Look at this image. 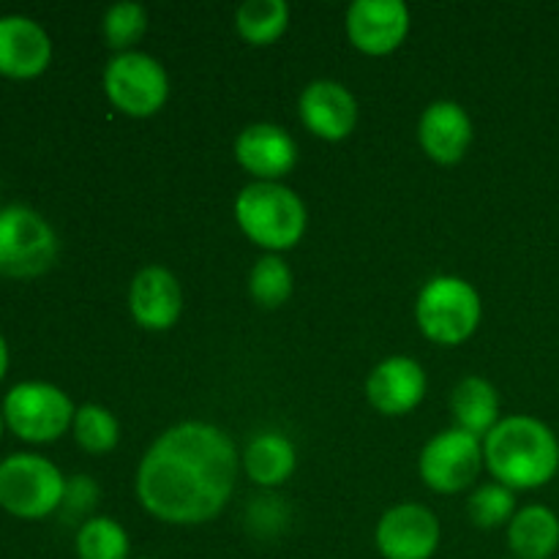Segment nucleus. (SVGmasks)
<instances>
[{
	"label": "nucleus",
	"instance_id": "1",
	"mask_svg": "<svg viewBox=\"0 0 559 559\" xmlns=\"http://www.w3.org/2000/svg\"><path fill=\"white\" fill-rule=\"evenodd\" d=\"M238 451L227 431L186 420L164 431L136 467V500L164 524H205L227 508L238 480Z\"/></svg>",
	"mask_w": 559,
	"mask_h": 559
},
{
	"label": "nucleus",
	"instance_id": "2",
	"mask_svg": "<svg viewBox=\"0 0 559 559\" xmlns=\"http://www.w3.org/2000/svg\"><path fill=\"white\" fill-rule=\"evenodd\" d=\"M484 462L511 491L544 489L559 473V440L533 415H508L484 437Z\"/></svg>",
	"mask_w": 559,
	"mask_h": 559
},
{
	"label": "nucleus",
	"instance_id": "3",
	"mask_svg": "<svg viewBox=\"0 0 559 559\" xmlns=\"http://www.w3.org/2000/svg\"><path fill=\"white\" fill-rule=\"evenodd\" d=\"M235 222L240 233L271 254L295 249L309 227L304 200L284 183L254 180L235 200Z\"/></svg>",
	"mask_w": 559,
	"mask_h": 559
},
{
	"label": "nucleus",
	"instance_id": "4",
	"mask_svg": "<svg viewBox=\"0 0 559 559\" xmlns=\"http://www.w3.org/2000/svg\"><path fill=\"white\" fill-rule=\"evenodd\" d=\"M484 317L478 289L459 276H435L415 300V320L429 342L456 347L475 336Z\"/></svg>",
	"mask_w": 559,
	"mask_h": 559
},
{
	"label": "nucleus",
	"instance_id": "5",
	"mask_svg": "<svg viewBox=\"0 0 559 559\" xmlns=\"http://www.w3.org/2000/svg\"><path fill=\"white\" fill-rule=\"evenodd\" d=\"M66 478L49 459L38 453H11L0 462V508L16 519L52 516L60 511Z\"/></svg>",
	"mask_w": 559,
	"mask_h": 559
},
{
	"label": "nucleus",
	"instance_id": "6",
	"mask_svg": "<svg viewBox=\"0 0 559 559\" xmlns=\"http://www.w3.org/2000/svg\"><path fill=\"white\" fill-rule=\"evenodd\" d=\"M0 409H3L5 426L31 445H49L60 440L71 429L76 413L69 393L44 380L16 382L5 393Z\"/></svg>",
	"mask_w": 559,
	"mask_h": 559
},
{
	"label": "nucleus",
	"instance_id": "7",
	"mask_svg": "<svg viewBox=\"0 0 559 559\" xmlns=\"http://www.w3.org/2000/svg\"><path fill=\"white\" fill-rule=\"evenodd\" d=\"M58 235L41 213L27 205L0 207V276H44L58 260Z\"/></svg>",
	"mask_w": 559,
	"mask_h": 559
},
{
	"label": "nucleus",
	"instance_id": "8",
	"mask_svg": "<svg viewBox=\"0 0 559 559\" xmlns=\"http://www.w3.org/2000/svg\"><path fill=\"white\" fill-rule=\"evenodd\" d=\"M104 93L118 112L151 118L167 104V69L147 52H120L104 69Z\"/></svg>",
	"mask_w": 559,
	"mask_h": 559
},
{
	"label": "nucleus",
	"instance_id": "9",
	"mask_svg": "<svg viewBox=\"0 0 559 559\" xmlns=\"http://www.w3.org/2000/svg\"><path fill=\"white\" fill-rule=\"evenodd\" d=\"M484 467V440L456 426L431 437L418 459L420 480L437 495H459L469 489Z\"/></svg>",
	"mask_w": 559,
	"mask_h": 559
},
{
	"label": "nucleus",
	"instance_id": "10",
	"mask_svg": "<svg viewBox=\"0 0 559 559\" xmlns=\"http://www.w3.org/2000/svg\"><path fill=\"white\" fill-rule=\"evenodd\" d=\"M440 519L418 502H402L377 522V549L382 559H431L440 549Z\"/></svg>",
	"mask_w": 559,
	"mask_h": 559
},
{
	"label": "nucleus",
	"instance_id": "11",
	"mask_svg": "<svg viewBox=\"0 0 559 559\" xmlns=\"http://www.w3.org/2000/svg\"><path fill=\"white\" fill-rule=\"evenodd\" d=\"M409 9L402 0H355L347 9V38L369 58L396 52L409 33Z\"/></svg>",
	"mask_w": 559,
	"mask_h": 559
},
{
	"label": "nucleus",
	"instance_id": "12",
	"mask_svg": "<svg viewBox=\"0 0 559 559\" xmlns=\"http://www.w3.org/2000/svg\"><path fill=\"white\" fill-rule=\"evenodd\" d=\"M52 63V38L25 14L0 16V74L9 80L41 76Z\"/></svg>",
	"mask_w": 559,
	"mask_h": 559
},
{
	"label": "nucleus",
	"instance_id": "13",
	"mask_svg": "<svg viewBox=\"0 0 559 559\" xmlns=\"http://www.w3.org/2000/svg\"><path fill=\"white\" fill-rule=\"evenodd\" d=\"M306 129L325 142H342L358 126V102L336 80H314L304 87L298 102Z\"/></svg>",
	"mask_w": 559,
	"mask_h": 559
},
{
	"label": "nucleus",
	"instance_id": "14",
	"mask_svg": "<svg viewBox=\"0 0 559 559\" xmlns=\"http://www.w3.org/2000/svg\"><path fill=\"white\" fill-rule=\"evenodd\" d=\"M235 158L254 180L282 183L298 164V145L282 126L251 123L235 140Z\"/></svg>",
	"mask_w": 559,
	"mask_h": 559
},
{
	"label": "nucleus",
	"instance_id": "15",
	"mask_svg": "<svg viewBox=\"0 0 559 559\" xmlns=\"http://www.w3.org/2000/svg\"><path fill=\"white\" fill-rule=\"evenodd\" d=\"M426 371L407 355H391L371 369L366 380V399L380 415H407L424 402Z\"/></svg>",
	"mask_w": 559,
	"mask_h": 559
},
{
	"label": "nucleus",
	"instance_id": "16",
	"mask_svg": "<svg viewBox=\"0 0 559 559\" xmlns=\"http://www.w3.org/2000/svg\"><path fill=\"white\" fill-rule=\"evenodd\" d=\"M129 311L145 331H169L183 311V289L175 273L162 265L142 267L129 287Z\"/></svg>",
	"mask_w": 559,
	"mask_h": 559
},
{
	"label": "nucleus",
	"instance_id": "17",
	"mask_svg": "<svg viewBox=\"0 0 559 559\" xmlns=\"http://www.w3.org/2000/svg\"><path fill=\"white\" fill-rule=\"evenodd\" d=\"M473 120L462 104L442 98V102H431L420 115V147L431 162L442 164V167L462 162L473 145Z\"/></svg>",
	"mask_w": 559,
	"mask_h": 559
},
{
	"label": "nucleus",
	"instance_id": "18",
	"mask_svg": "<svg viewBox=\"0 0 559 559\" xmlns=\"http://www.w3.org/2000/svg\"><path fill=\"white\" fill-rule=\"evenodd\" d=\"M513 559H555L559 551V516L546 506H524L508 524Z\"/></svg>",
	"mask_w": 559,
	"mask_h": 559
},
{
	"label": "nucleus",
	"instance_id": "19",
	"mask_svg": "<svg viewBox=\"0 0 559 559\" xmlns=\"http://www.w3.org/2000/svg\"><path fill=\"white\" fill-rule=\"evenodd\" d=\"M240 464H243L251 484L262 486V489H276L293 478L295 467H298V453L284 435L262 431L246 445Z\"/></svg>",
	"mask_w": 559,
	"mask_h": 559
},
{
	"label": "nucleus",
	"instance_id": "20",
	"mask_svg": "<svg viewBox=\"0 0 559 559\" xmlns=\"http://www.w3.org/2000/svg\"><path fill=\"white\" fill-rule=\"evenodd\" d=\"M451 415L456 429L484 440L500 424V393L484 377H464L451 393Z\"/></svg>",
	"mask_w": 559,
	"mask_h": 559
},
{
	"label": "nucleus",
	"instance_id": "21",
	"mask_svg": "<svg viewBox=\"0 0 559 559\" xmlns=\"http://www.w3.org/2000/svg\"><path fill=\"white\" fill-rule=\"evenodd\" d=\"M289 27V5L284 0H246L235 11V31L251 47L278 41Z\"/></svg>",
	"mask_w": 559,
	"mask_h": 559
},
{
	"label": "nucleus",
	"instance_id": "22",
	"mask_svg": "<svg viewBox=\"0 0 559 559\" xmlns=\"http://www.w3.org/2000/svg\"><path fill=\"white\" fill-rule=\"evenodd\" d=\"M80 559H129L131 540L123 524L109 516H91L80 524L74 538Z\"/></svg>",
	"mask_w": 559,
	"mask_h": 559
},
{
	"label": "nucleus",
	"instance_id": "23",
	"mask_svg": "<svg viewBox=\"0 0 559 559\" xmlns=\"http://www.w3.org/2000/svg\"><path fill=\"white\" fill-rule=\"evenodd\" d=\"M295 278L287 262L278 254H265L254 262L249 273V295L260 309H282L293 298Z\"/></svg>",
	"mask_w": 559,
	"mask_h": 559
},
{
	"label": "nucleus",
	"instance_id": "24",
	"mask_svg": "<svg viewBox=\"0 0 559 559\" xmlns=\"http://www.w3.org/2000/svg\"><path fill=\"white\" fill-rule=\"evenodd\" d=\"M71 431H74L76 445L85 453H93V456L115 451L120 440L118 418L107 407H102V404H82V407H76Z\"/></svg>",
	"mask_w": 559,
	"mask_h": 559
},
{
	"label": "nucleus",
	"instance_id": "25",
	"mask_svg": "<svg viewBox=\"0 0 559 559\" xmlns=\"http://www.w3.org/2000/svg\"><path fill=\"white\" fill-rule=\"evenodd\" d=\"M516 491H511L502 484H484L473 491L467 500V516L475 527L497 530L508 527L511 519L516 516Z\"/></svg>",
	"mask_w": 559,
	"mask_h": 559
},
{
	"label": "nucleus",
	"instance_id": "26",
	"mask_svg": "<svg viewBox=\"0 0 559 559\" xmlns=\"http://www.w3.org/2000/svg\"><path fill=\"white\" fill-rule=\"evenodd\" d=\"M147 11L140 3H115L112 9H107L102 20V33L104 41L115 52H134L136 44L145 38L147 33Z\"/></svg>",
	"mask_w": 559,
	"mask_h": 559
},
{
	"label": "nucleus",
	"instance_id": "27",
	"mask_svg": "<svg viewBox=\"0 0 559 559\" xmlns=\"http://www.w3.org/2000/svg\"><path fill=\"white\" fill-rule=\"evenodd\" d=\"M96 506H98V486L91 475H74V478H66V495H63V506H60V511H63L66 516H87Z\"/></svg>",
	"mask_w": 559,
	"mask_h": 559
},
{
	"label": "nucleus",
	"instance_id": "28",
	"mask_svg": "<svg viewBox=\"0 0 559 559\" xmlns=\"http://www.w3.org/2000/svg\"><path fill=\"white\" fill-rule=\"evenodd\" d=\"M9 342H5V336L0 333V380L5 377V371H9Z\"/></svg>",
	"mask_w": 559,
	"mask_h": 559
},
{
	"label": "nucleus",
	"instance_id": "29",
	"mask_svg": "<svg viewBox=\"0 0 559 559\" xmlns=\"http://www.w3.org/2000/svg\"><path fill=\"white\" fill-rule=\"evenodd\" d=\"M3 429H5V420H3V409H0V437H3Z\"/></svg>",
	"mask_w": 559,
	"mask_h": 559
},
{
	"label": "nucleus",
	"instance_id": "30",
	"mask_svg": "<svg viewBox=\"0 0 559 559\" xmlns=\"http://www.w3.org/2000/svg\"><path fill=\"white\" fill-rule=\"evenodd\" d=\"M136 559H153V557H136Z\"/></svg>",
	"mask_w": 559,
	"mask_h": 559
},
{
	"label": "nucleus",
	"instance_id": "31",
	"mask_svg": "<svg viewBox=\"0 0 559 559\" xmlns=\"http://www.w3.org/2000/svg\"><path fill=\"white\" fill-rule=\"evenodd\" d=\"M555 559H559V557H555Z\"/></svg>",
	"mask_w": 559,
	"mask_h": 559
}]
</instances>
